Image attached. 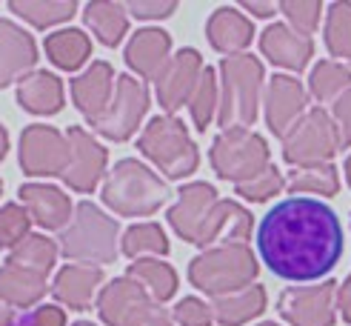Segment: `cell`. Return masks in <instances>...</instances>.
Here are the masks:
<instances>
[{"label":"cell","instance_id":"cell-1","mask_svg":"<svg viewBox=\"0 0 351 326\" xmlns=\"http://www.w3.org/2000/svg\"><path fill=\"white\" fill-rule=\"evenodd\" d=\"M257 255L283 281H320L343 257V223L317 198H286L257 223Z\"/></svg>","mask_w":351,"mask_h":326},{"label":"cell","instance_id":"cell-2","mask_svg":"<svg viewBox=\"0 0 351 326\" xmlns=\"http://www.w3.org/2000/svg\"><path fill=\"white\" fill-rule=\"evenodd\" d=\"M266 89V72L257 55H234L220 60V106L217 124L226 129H249Z\"/></svg>","mask_w":351,"mask_h":326},{"label":"cell","instance_id":"cell-3","mask_svg":"<svg viewBox=\"0 0 351 326\" xmlns=\"http://www.w3.org/2000/svg\"><path fill=\"white\" fill-rule=\"evenodd\" d=\"M169 183L157 172L137 158H123L106 175L100 198L120 218H149L169 200Z\"/></svg>","mask_w":351,"mask_h":326},{"label":"cell","instance_id":"cell-4","mask_svg":"<svg viewBox=\"0 0 351 326\" xmlns=\"http://www.w3.org/2000/svg\"><path fill=\"white\" fill-rule=\"evenodd\" d=\"M257 255L249 244H223L203 249L189 261V283L206 292L208 298H223L257 283Z\"/></svg>","mask_w":351,"mask_h":326},{"label":"cell","instance_id":"cell-5","mask_svg":"<svg viewBox=\"0 0 351 326\" xmlns=\"http://www.w3.org/2000/svg\"><path fill=\"white\" fill-rule=\"evenodd\" d=\"M120 244V223L109 218L92 200H80L69 226L60 232V255L80 264H114Z\"/></svg>","mask_w":351,"mask_h":326},{"label":"cell","instance_id":"cell-6","mask_svg":"<svg viewBox=\"0 0 351 326\" xmlns=\"http://www.w3.org/2000/svg\"><path fill=\"white\" fill-rule=\"evenodd\" d=\"M137 149L163 172L166 181H183L195 175L200 166V152L195 141L189 137L186 124L174 115L152 117L143 135L137 137Z\"/></svg>","mask_w":351,"mask_h":326},{"label":"cell","instance_id":"cell-7","mask_svg":"<svg viewBox=\"0 0 351 326\" xmlns=\"http://www.w3.org/2000/svg\"><path fill=\"white\" fill-rule=\"evenodd\" d=\"M208 163L220 181L240 186L254 181L263 169L271 166V152L266 137H260L252 129H226L212 141Z\"/></svg>","mask_w":351,"mask_h":326},{"label":"cell","instance_id":"cell-8","mask_svg":"<svg viewBox=\"0 0 351 326\" xmlns=\"http://www.w3.org/2000/svg\"><path fill=\"white\" fill-rule=\"evenodd\" d=\"M97 315L106 326H174L169 309L132 278H114L100 289Z\"/></svg>","mask_w":351,"mask_h":326},{"label":"cell","instance_id":"cell-9","mask_svg":"<svg viewBox=\"0 0 351 326\" xmlns=\"http://www.w3.org/2000/svg\"><path fill=\"white\" fill-rule=\"evenodd\" d=\"M340 149V135L326 109H308L297 124L283 135V161L294 169L323 166Z\"/></svg>","mask_w":351,"mask_h":326},{"label":"cell","instance_id":"cell-10","mask_svg":"<svg viewBox=\"0 0 351 326\" xmlns=\"http://www.w3.org/2000/svg\"><path fill=\"white\" fill-rule=\"evenodd\" d=\"M152 100H149V89L143 80H137L132 75H120L114 80V95L109 109L103 112L95 124H89L97 135L109 137V141H129V137L140 129L143 124V115L149 112Z\"/></svg>","mask_w":351,"mask_h":326},{"label":"cell","instance_id":"cell-11","mask_svg":"<svg viewBox=\"0 0 351 326\" xmlns=\"http://www.w3.org/2000/svg\"><path fill=\"white\" fill-rule=\"evenodd\" d=\"M17 161L29 178H60L69 163V141L60 129L34 124L21 132Z\"/></svg>","mask_w":351,"mask_h":326},{"label":"cell","instance_id":"cell-12","mask_svg":"<svg viewBox=\"0 0 351 326\" xmlns=\"http://www.w3.org/2000/svg\"><path fill=\"white\" fill-rule=\"evenodd\" d=\"M277 312L291 326H335L337 321V283L289 286L277 301Z\"/></svg>","mask_w":351,"mask_h":326},{"label":"cell","instance_id":"cell-13","mask_svg":"<svg viewBox=\"0 0 351 326\" xmlns=\"http://www.w3.org/2000/svg\"><path fill=\"white\" fill-rule=\"evenodd\" d=\"M66 141H69V163L60 178L69 189H75L80 195H89L97 189L103 172H106L109 152L83 126H69Z\"/></svg>","mask_w":351,"mask_h":326},{"label":"cell","instance_id":"cell-14","mask_svg":"<svg viewBox=\"0 0 351 326\" xmlns=\"http://www.w3.org/2000/svg\"><path fill=\"white\" fill-rule=\"evenodd\" d=\"M203 58L197 49H180L178 55H171L166 69L154 80V95H157V103L163 106V115H174L180 106H186L191 92L203 75Z\"/></svg>","mask_w":351,"mask_h":326},{"label":"cell","instance_id":"cell-15","mask_svg":"<svg viewBox=\"0 0 351 326\" xmlns=\"http://www.w3.org/2000/svg\"><path fill=\"white\" fill-rule=\"evenodd\" d=\"M263 106H266V124L271 135L283 141V135L306 115L308 92L303 83L291 75H274L263 89Z\"/></svg>","mask_w":351,"mask_h":326},{"label":"cell","instance_id":"cell-16","mask_svg":"<svg viewBox=\"0 0 351 326\" xmlns=\"http://www.w3.org/2000/svg\"><path fill=\"white\" fill-rule=\"evenodd\" d=\"M217 200H220L217 189L212 183H206V181H195V183L180 186L178 203L166 212L169 226L178 232L186 244H197L203 223H206L208 212L215 209Z\"/></svg>","mask_w":351,"mask_h":326},{"label":"cell","instance_id":"cell-17","mask_svg":"<svg viewBox=\"0 0 351 326\" xmlns=\"http://www.w3.org/2000/svg\"><path fill=\"white\" fill-rule=\"evenodd\" d=\"M254 232V218L252 212L240 206L237 200H217L215 209L208 212L197 244L200 249H212V246H223V244H245Z\"/></svg>","mask_w":351,"mask_h":326},{"label":"cell","instance_id":"cell-18","mask_svg":"<svg viewBox=\"0 0 351 326\" xmlns=\"http://www.w3.org/2000/svg\"><path fill=\"white\" fill-rule=\"evenodd\" d=\"M21 195V206L29 212L32 223L49 229V232H58L66 229L69 220H72V200L63 189L51 186V183H23L17 189Z\"/></svg>","mask_w":351,"mask_h":326},{"label":"cell","instance_id":"cell-19","mask_svg":"<svg viewBox=\"0 0 351 326\" xmlns=\"http://www.w3.org/2000/svg\"><path fill=\"white\" fill-rule=\"evenodd\" d=\"M34 63H38L34 38L17 23L0 17V89L34 72Z\"/></svg>","mask_w":351,"mask_h":326},{"label":"cell","instance_id":"cell-20","mask_svg":"<svg viewBox=\"0 0 351 326\" xmlns=\"http://www.w3.org/2000/svg\"><path fill=\"white\" fill-rule=\"evenodd\" d=\"M114 80L117 78L109 60H95L83 75L72 80V103L89 124H95L109 109L112 95H114Z\"/></svg>","mask_w":351,"mask_h":326},{"label":"cell","instance_id":"cell-21","mask_svg":"<svg viewBox=\"0 0 351 326\" xmlns=\"http://www.w3.org/2000/svg\"><path fill=\"white\" fill-rule=\"evenodd\" d=\"M260 51L269 63L289 69V72H303L314 58V43L306 34L294 32L289 23H271L260 34Z\"/></svg>","mask_w":351,"mask_h":326},{"label":"cell","instance_id":"cell-22","mask_svg":"<svg viewBox=\"0 0 351 326\" xmlns=\"http://www.w3.org/2000/svg\"><path fill=\"white\" fill-rule=\"evenodd\" d=\"M123 58H126L129 69L143 78V83L157 80V75L163 72L171 58V38L163 29H140L129 38Z\"/></svg>","mask_w":351,"mask_h":326},{"label":"cell","instance_id":"cell-23","mask_svg":"<svg viewBox=\"0 0 351 326\" xmlns=\"http://www.w3.org/2000/svg\"><path fill=\"white\" fill-rule=\"evenodd\" d=\"M100 283H103V266H95V264H66L55 275L51 295H55V301H60L63 306L77 309V312H86V309L92 306Z\"/></svg>","mask_w":351,"mask_h":326},{"label":"cell","instance_id":"cell-24","mask_svg":"<svg viewBox=\"0 0 351 326\" xmlns=\"http://www.w3.org/2000/svg\"><path fill=\"white\" fill-rule=\"evenodd\" d=\"M206 38L220 51V55L234 58V55H243L245 46H252L254 26L243 12H237L232 6H223V9H217L212 17H208Z\"/></svg>","mask_w":351,"mask_h":326},{"label":"cell","instance_id":"cell-25","mask_svg":"<svg viewBox=\"0 0 351 326\" xmlns=\"http://www.w3.org/2000/svg\"><path fill=\"white\" fill-rule=\"evenodd\" d=\"M17 103L32 115H58L63 109V80L46 69H34L17 80Z\"/></svg>","mask_w":351,"mask_h":326},{"label":"cell","instance_id":"cell-26","mask_svg":"<svg viewBox=\"0 0 351 326\" xmlns=\"http://www.w3.org/2000/svg\"><path fill=\"white\" fill-rule=\"evenodd\" d=\"M266 303H269L266 286L252 283L240 292H232V295L212 298L208 306H212V318L220 326H243V323H249L266 312Z\"/></svg>","mask_w":351,"mask_h":326},{"label":"cell","instance_id":"cell-27","mask_svg":"<svg viewBox=\"0 0 351 326\" xmlns=\"http://www.w3.org/2000/svg\"><path fill=\"white\" fill-rule=\"evenodd\" d=\"M49 292L46 286V275L32 272L26 266L17 264H3L0 266V301L17 306V309H29L34 306Z\"/></svg>","mask_w":351,"mask_h":326},{"label":"cell","instance_id":"cell-28","mask_svg":"<svg viewBox=\"0 0 351 326\" xmlns=\"http://www.w3.org/2000/svg\"><path fill=\"white\" fill-rule=\"evenodd\" d=\"M83 23L89 26L103 46H120V40L129 32V12L123 3H109V0H92L83 9Z\"/></svg>","mask_w":351,"mask_h":326},{"label":"cell","instance_id":"cell-29","mask_svg":"<svg viewBox=\"0 0 351 326\" xmlns=\"http://www.w3.org/2000/svg\"><path fill=\"white\" fill-rule=\"evenodd\" d=\"M46 55L63 72H77V69L92 58V40L80 29H60L46 34Z\"/></svg>","mask_w":351,"mask_h":326},{"label":"cell","instance_id":"cell-30","mask_svg":"<svg viewBox=\"0 0 351 326\" xmlns=\"http://www.w3.org/2000/svg\"><path fill=\"white\" fill-rule=\"evenodd\" d=\"M126 278L143 286L146 295L157 303H166L169 298H174V292H178V272H174L171 264L157 261V257H143V261L129 264Z\"/></svg>","mask_w":351,"mask_h":326},{"label":"cell","instance_id":"cell-31","mask_svg":"<svg viewBox=\"0 0 351 326\" xmlns=\"http://www.w3.org/2000/svg\"><path fill=\"white\" fill-rule=\"evenodd\" d=\"M9 9L34 29H49L75 17L77 3L75 0H12Z\"/></svg>","mask_w":351,"mask_h":326},{"label":"cell","instance_id":"cell-32","mask_svg":"<svg viewBox=\"0 0 351 326\" xmlns=\"http://www.w3.org/2000/svg\"><path fill=\"white\" fill-rule=\"evenodd\" d=\"M286 189L291 195H337L340 192V178L337 169L331 163L323 166H303V169H291L286 178Z\"/></svg>","mask_w":351,"mask_h":326},{"label":"cell","instance_id":"cell-33","mask_svg":"<svg viewBox=\"0 0 351 326\" xmlns=\"http://www.w3.org/2000/svg\"><path fill=\"white\" fill-rule=\"evenodd\" d=\"M120 249L132 261H143V257H152V255H169L171 246L160 223H134V226L123 232Z\"/></svg>","mask_w":351,"mask_h":326},{"label":"cell","instance_id":"cell-34","mask_svg":"<svg viewBox=\"0 0 351 326\" xmlns=\"http://www.w3.org/2000/svg\"><path fill=\"white\" fill-rule=\"evenodd\" d=\"M58 244L46 235H29L23 237L21 244H17L6 264H17V266H26L32 272H40V275H49L51 269H55V261H58Z\"/></svg>","mask_w":351,"mask_h":326},{"label":"cell","instance_id":"cell-35","mask_svg":"<svg viewBox=\"0 0 351 326\" xmlns=\"http://www.w3.org/2000/svg\"><path fill=\"white\" fill-rule=\"evenodd\" d=\"M346 89H351V69L337 60H320L311 69L308 92L320 103H335Z\"/></svg>","mask_w":351,"mask_h":326},{"label":"cell","instance_id":"cell-36","mask_svg":"<svg viewBox=\"0 0 351 326\" xmlns=\"http://www.w3.org/2000/svg\"><path fill=\"white\" fill-rule=\"evenodd\" d=\"M186 106H189L191 120H195V126L200 132H206L212 126V117L217 115V106H220V80H217V72L212 66L203 69V75H200Z\"/></svg>","mask_w":351,"mask_h":326},{"label":"cell","instance_id":"cell-37","mask_svg":"<svg viewBox=\"0 0 351 326\" xmlns=\"http://www.w3.org/2000/svg\"><path fill=\"white\" fill-rule=\"evenodd\" d=\"M326 49L331 58L351 60V3H331L326 12Z\"/></svg>","mask_w":351,"mask_h":326},{"label":"cell","instance_id":"cell-38","mask_svg":"<svg viewBox=\"0 0 351 326\" xmlns=\"http://www.w3.org/2000/svg\"><path fill=\"white\" fill-rule=\"evenodd\" d=\"M29 229H32V218L21 203H3L0 206V246L14 249L23 237L32 235Z\"/></svg>","mask_w":351,"mask_h":326},{"label":"cell","instance_id":"cell-39","mask_svg":"<svg viewBox=\"0 0 351 326\" xmlns=\"http://www.w3.org/2000/svg\"><path fill=\"white\" fill-rule=\"evenodd\" d=\"M283 189H286L283 172H280V169L271 163V166L263 169L254 181L234 186V192H237L240 198H245V200H252V203H266L269 198H274V195L283 192Z\"/></svg>","mask_w":351,"mask_h":326},{"label":"cell","instance_id":"cell-40","mask_svg":"<svg viewBox=\"0 0 351 326\" xmlns=\"http://www.w3.org/2000/svg\"><path fill=\"white\" fill-rule=\"evenodd\" d=\"M277 9L286 14L289 26L306 34V38L320 26V14H323L320 0H283V3H277Z\"/></svg>","mask_w":351,"mask_h":326},{"label":"cell","instance_id":"cell-41","mask_svg":"<svg viewBox=\"0 0 351 326\" xmlns=\"http://www.w3.org/2000/svg\"><path fill=\"white\" fill-rule=\"evenodd\" d=\"M171 321H178L180 326H212V306L203 303L200 298H183L178 306L171 309Z\"/></svg>","mask_w":351,"mask_h":326},{"label":"cell","instance_id":"cell-42","mask_svg":"<svg viewBox=\"0 0 351 326\" xmlns=\"http://www.w3.org/2000/svg\"><path fill=\"white\" fill-rule=\"evenodd\" d=\"M331 120L337 126V135H340V149H348L351 146V89H346L335 106H331Z\"/></svg>","mask_w":351,"mask_h":326},{"label":"cell","instance_id":"cell-43","mask_svg":"<svg viewBox=\"0 0 351 326\" xmlns=\"http://www.w3.org/2000/svg\"><path fill=\"white\" fill-rule=\"evenodd\" d=\"M174 9H178L174 0H157V3H149V0H132V3H126V12L140 17V21H160V17L174 14Z\"/></svg>","mask_w":351,"mask_h":326},{"label":"cell","instance_id":"cell-44","mask_svg":"<svg viewBox=\"0 0 351 326\" xmlns=\"http://www.w3.org/2000/svg\"><path fill=\"white\" fill-rule=\"evenodd\" d=\"M29 315H32L34 326H66V312L55 303H43Z\"/></svg>","mask_w":351,"mask_h":326},{"label":"cell","instance_id":"cell-45","mask_svg":"<svg viewBox=\"0 0 351 326\" xmlns=\"http://www.w3.org/2000/svg\"><path fill=\"white\" fill-rule=\"evenodd\" d=\"M337 309H340V315L346 323H351V275L337 283Z\"/></svg>","mask_w":351,"mask_h":326},{"label":"cell","instance_id":"cell-46","mask_svg":"<svg viewBox=\"0 0 351 326\" xmlns=\"http://www.w3.org/2000/svg\"><path fill=\"white\" fill-rule=\"evenodd\" d=\"M243 9H249L254 17H271L277 12V3H254V0H245Z\"/></svg>","mask_w":351,"mask_h":326},{"label":"cell","instance_id":"cell-47","mask_svg":"<svg viewBox=\"0 0 351 326\" xmlns=\"http://www.w3.org/2000/svg\"><path fill=\"white\" fill-rule=\"evenodd\" d=\"M14 323V312H12V306L0 301V326H12Z\"/></svg>","mask_w":351,"mask_h":326},{"label":"cell","instance_id":"cell-48","mask_svg":"<svg viewBox=\"0 0 351 326\" xmlns=\"http://www.w3.org/2000/svg\"><path fill=\"white\" fill-rule=\"evenodd\" d=\"M6 152H9V132L6 126H0V161L6 158Z\"/></svg>","mask_w":351,"mask_h":326},{"label":"cell","instance_id":"cell-49","mask_svg":"<svg viewBox=\"0 0 351 326\" xmlns=\"http://www.w3.org/2000/svg\"><path fill=\"white\" fill-rule=\"evenodd\" d=\"M12 326H34V321H32V315H23V318H14Z\"/></svg>","mask_w":351,"mask_h":326},{"label":"cell","instance_id":"cell-50","mask_svg":"<svg viewBox=\"0 0 351 326\" xmlns=\"http://www.w3.org/2000/svg\"><path fill=\"white\" fill-rule=\"evenodd\" d=\"M346 181H348V186H351V154L346 158Z\"/></svg>","mask_w":351,"mask_h":326},{"label":"cell","instance_id":"cell-51","mask_svg":"<svg viewBox=\"0 0 351 326\" xmlns=\"http://www.w3.org/2000/svg\"><path fill=\"white\" fill-rule=\"evenodd\" d=\"M257 326H280V323H271V321H263V323H257Z\"/></svg>","mask_w":351,"mask_h":326},{"label":"cell","instance_id":"cell-52","mask_svg":"<svg viewBox=\"0 0 351 326\" xmlns=\"http://www.w3.org/2000/svg\"><path fill=\"white\" fill-rule=\"evenodd\" d=\"M75 326H95V323H89V321H77Z\"/></svg>","mask_w":351,"mask_h":326},{"label":"cell","instance_id":"cell-53","mask_svg":"<svg viewBox=\"0 0 351 326\" xmlns=\"http://www.w3.org/2000/svg\"><path fill=\"white\" fill-rule=\"evenodd\" d=\"M0 195H3V181H0Z\"/></svg>","mask_w":351,"mask_h":326}]
</instances>
